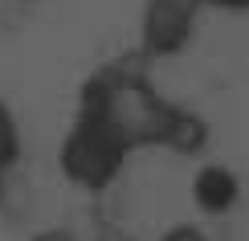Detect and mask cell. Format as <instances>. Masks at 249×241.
I'll list each match as a JSON object with an SVG mask.
<instances>
[{"instance_id":"cell-2","label":"cell","mask_w":249,"mask_h":241,"mask_svg":"<svg viewBox=\"0 0 249 241\" xmlns=\"http://www.w3.org/2000/svg\"><path fill=\"white\" fill-rule=\"evenodd\" d=\"M192 192H196V204L204 208V213H229L233 201H237V180L225 167H204L200 176H196V184H192Z\"/></svg>"},{"instance_id":"cell-3","label":"cell","mask_w":249,"mask_h":241,"mask_svg":"<svg viewBox=\"0 0 249 241\" xmlns=\"http://www.w3.org/2000/svg\"><path fill=\"white\" fill-rule=\"evenodd\" d=\"M17 151H20V143H17V123H13V114L0 107V188H4L8 172H13V164H17Z\"/></svg>"},{"instance_id":"cell-1","label":"cell","mask_w":249,"mask_h":241,"mask_svg":"<svg viewBox=\"0 0 249 241\" xmlns=\"http://www.w3.org/2000/svg\"><path fill=\"white\" fill-rule=\"evenodd\" d=\"M123 155H127V148H123L115 135L102 127L98 119L82 114L78 127L70 131L66 148H61V167H66V176H70L74 184L98 192V188H107V184L119 176Z\"/></svg>"},{"instance_id":"cell-4","label":"cell","mask_w":249,"mask_h":241,"mask_svg":"<svg viewBox=\"0 0 249 241\" xmlns=\"http://www.w3.org/2000/svg\"><path fill=\"white\" fill-rule=\"evenodd\" d=\"M160 241H209V237H204L196 225H176V229H168Z\"/></svg>"},{"instance_id":"cell-5","label":"cell","mask_w":249,"mask_h":241,"mask_svg":"<svg viewBox=\"0 0 249 241\" xmlns=\"http://www.w3.org/2000/svg\"><path fill=\"white\" fill-rule=\"evenodd\" d=\"M33 241H78L70 229H41V233H33Z\"/></svg>"}]
</instances>
